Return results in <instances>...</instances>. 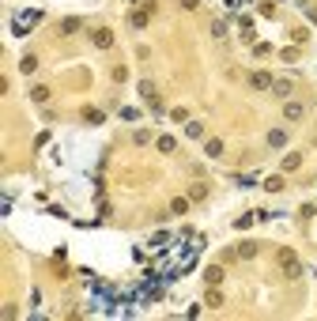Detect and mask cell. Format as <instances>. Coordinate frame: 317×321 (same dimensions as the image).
Instances as JSON below:
<instances>
[{"label":"cell","instance_id":"6da1fadb","mask_svg":"<svg viewBox=\"0 0 317 321\" xmlns=\"http://www.w3.org/2000/svg\"><path fill=\"white\" fill-rule=\"evenodd\" d=\"M42 8H30V12H23V15H15V23H12V30L15 34H19V38H23V34H30V30L38 27V23H42Z\"/></svg>","mask_w":317,"mask_h":321},{"label":"cell","instance_id":"7a4b0ae2","mask_svg":"<svg viewBox=\"0 0 317 321\" xmlns=\"http://www.w3.org/2000/svg\"><path fill=\"white\" fill-rule=\"evenodd\" d=\"M279 264L287 268L291 276H298V272H302V264H298V253H295V249H279Z\"/></svg>","mask_w":317,"mask_h":321},{"label":"cell","instance_id":"3957f363","mask_svg":"<svg viewBox=\"0 0 317 321\" xmlns=\"http://www.w3.org/2000/svg\"><path fill=\"white\" fill-rule=\"evenodd\" d=\"M151 12H155V4H144V8H136V12L129 15V23H132L136 30H144V27H147V19H151Z\"/></svg>","mask_w":317,"mask_h":321},{"label":"cell","instance_id":"277c9868","mask_svg":"<svg viewBox=\"0 0 317 321\" xmlns=\"http://www.w3.org/2000/svg\"><path fill=\"white\" fill-rule=\"evenodd\" d=\"M140 99H147V102H151V110H162V102H158V95H155V83H151V80H140Z\"/></svg>","mask_w":317,"mask_h":321},{"label":"cell","instance_id":"5b68a950","mask_svg":"<svg viewBox=\"0 0 317 321\" xmlns=\"http://www.w3.org/2000/svg\"><path fill=\"white\" fill-rule=\"evenodd\" d=\"M91 42L99 45V49H110V45H114V30H110V27H99V30H91Z\"/></svg>","mask_w":317,"mask_h":321},{"label":"cell","instance_id":"8992f818","mask_svg":"<svg viewBox=\"0 0 317 321\" xmlns=\"http://www.w3.org/2000/svg\"><path fill=\"white\" fill-rule=\"evenodd\" d=\"M283 117H287V121H302V117H306V106L287 99V102H283Z\"/></svg>","mask_w":317,"mask_h":321},{"label":"cell","instance_id":"52a82bcc","mask_svg":"<svg viewBox=\"0 0 317 321\" xmlns=\"http://www.w3.org/2000/svg\"><path fill=\"white\" fill-rule=\"evenodd\" d=\"M204 283H208V287H219V283H223V264H212V268H204Z\"/></svg>","mask_w":317,"mask_h":321},{"label":"cell","instance_id":"ba28073f","mask_svg":"<svg viewBox=\"0 0 317 321\" xmlns=\"http://www.w3.org/2000/svg\"><path fill=\"white\" fill-rule=\"evenodd\" d=\"M249 83H253L257 91H268V87H272V76H268L264 68H260V72H253V76H249Z\"/></svg>","mask_w":317,"mask_h":321},{"label":"cell","instance_id":"9c48e42d","mask_svg":"<svg viewBox=\"0 0 317 321\" xmlns=\"http://www.w3.org/2000/svg\"><path fill=\"white\" fill-rule=\"evenodd\" d=\"M234 253H238L242 261H253V257H257V242H238V249H234Z\"/></svg>","mask_w":317,"mask_h":321},{"label":"cell","instance_id":"30bf717a","mask_svg":"<svg viewBox=\"0 0 317 321\" xmlns=\"http://www.w3.org/2000/svg\"><path fill=\"white\" fill-rule=\"evenodd\" d=\"M79 27H83V19H79V15H68V19L60 23V34H76Z\"/></svg>","mask_w":317,"mask_h":321},{"label":"cell","instance_id":"8fae6325","mask_svg":"<svg viewBox=\"0 0 317 321\" xmlns=\"http://www.w3.org/2000/svg\"><path fill=\"white\" fill-rule=\"evenodd\" d=\"M268 147H287V132L272 129V132H268Z\"/></svg>","mask_w":317,"mask_h":321},{"label":"cell","instance_id":"7c38bea8","mask_svg":"<svg viewBox=\"0 0 317 321\" xmlns=\"http://www.w3.org/2000/svg\"><path fill=\"white\" fill-rule=\"evenodd\" d=\"M155 147L162 151V155H174V147H178V140H174V136H158V140H155Z\"/></svg>","mask_w":317,"mask_h":321},{"label":"cell","instance_id":"4fadbf2b","mask_svg":"<svg viewBox=\"0 0 317 321\" xmlns=\"http://www.w3.org/2000/svg\"><path fill=\"white\" fill-rule=\"evenodd\" d=\"M272 91L279 95V99H291V91H295V87H291V80H272Z\"/></svg>","mask_w":317,"mask_h":321},{"label":"cell","instance_id":"5bb4252c","mask_svg":"<svg viewBox=\"0 0 317 321\" xmlns=\"http://www.w3.org/2000/svg\"><path fill=\"white\" fill-rule=\"evenodd\" d=\"M204 155H208V159H219V155H223V140H208V144H204Z\"/></svg>","mask_w":317,"mask_h":321},{"label":"cell","instance_id":"9a60e30c","mask_svg":"<svg viewBox=\"0 0 317 321\" xmlns=\"http://www.w3.org/2000/svg\"><path fill=\"white\" fill-rule=\"evenodd\" d=\"M34 68H38V57H34V53H27V57H23V60H19V72H34Z\"/></svg>","mask_w":317,"mask_h":321},{"label":"cell","instance_id":"2e32d148","mask_svg":"<svg viewBox=\"0 0 317 321\" xmlns=\"http://www.w3.org/2000/svg\"><path fill=\"white\" fill-rule=\"evenodd\" d=\"M185 136H189V140H200V136H204V125H200V121H189V125H185Z\"/></svg>","mask_w":317,"mask_h":321},{"label":"cell","instance_id":"e0dca14e","mask_svg":"<svg viewBox=\"0 0 317 321\" xmlns=\"http://www.w3.org/2000/svg\"><path fill=\"white\" fill-rule=\"evenodd\" d=\"M83 121H91V125H106V114H102V110H83Z\"/></svg>","mask_w":317,"mask_h":321},{"label":"cell","instance_id":"ac0fdd59","mask_svg":"<svg viewBox=\"0 0 317 321\" xmlns=\"http://www.w3.org/2000/svg\"><path fill=\"white\" fill-rule=\"evenodd\" d=\"M204 197H208V185H200V181L189 185V201H204Z\"/></svg>","mask_w":317,"mask_h":321},{"label":"cell","instance_id":"d6986e66","mask_svg":"<svg viewBox=\"0 0 317 321\" xmlns=\"http://www.w3.org/2000/svg\"><path fill=\"white\" fill-rule=\"evenodd\" d=\"M170 212H174V216H185V212H189V197H178V201L170 204Z\"/></svg>","mask_w":317,"mask_h":321},{"label":"cell","instance_id":"ffe728a7","mask_svg":"<svg viewBox=\"0 0 317 321\" xmlns=\"http://www.w3.org/2000/svg\"><path fill=\"white\" fill-rule=\"evenodd\" d=\"M298 162H302V155L291 151V155H283V170H298Z\"/></svg>","mask_w":317,"mask_h":321},{"label":"cell","instance_id":"44dd1931","mask_svg":"<svg viewBox=\"0 0 317 321\" xmlns=\"http://www.w3.org/2000/svg\"><path fill=\"white\" fill-rule=\"evenodd\" d=\"M253 219H257V212H249V216H238V219H234V227H238V231H245V227H253Z\"/></svg>","mask_w":317,"mask_h":321},{"label":"cell","instance_id":"7402d4cb","mask_svg":"<svg viewBox=\"0 0 317 321\" xmlns=\"http://www.w3.org/2000/svg\"><path fill=\"white\" fill-rule=\"evenodd\" d=\"M264 189H268V193H279V189H283V178H279V174H272L268 181H264Z\"/></svg>","mask_w":317,"mask_h":321},{"label":"cell","instance_id":"603a6c76","mask_svg":"<svg viewBox=\"0 0 317 321\" xmlns=\"http://www.w3.org/2000/svg\"><path fill=\"white\" fill-rule=\"evenodd\" d=\"M30 99H34V102L42 106V102H45V99H49V87H34V91H30Z\"/></svg>","mask_w":317,"mask_h":321},{"label":"cell","instance_id":"cb8c5ba5","mask_svg":"<svg viewBox=\"0 0 317 321\" xmlns=\"http://www.w3.org/2000/svg\"><path fill=\"white\" fill-rule=\"evenodd\" d=\"M204 302H208V306H223V295H219L216 287H212V291H208V299H204Z\"/></svg>","mask_w":317,"mask_h":321},{"label":"cell","instance_id":"d4e9b609","mask_svg":"<svg viewBox=\"0 0 317 321\" xmlns=\"http://www.w3.org/2000/svg\"><path fill=\"white\" fill-rule=\"evenodd\" d=\"M212 34H216V38H227V23H223V19H216V23H212Z\"/></svg>","mask_w":317,"mask_h":321},{"label":"cell","instance_id":"484cf974","mask_svg":"<svg viewBox=\"0 0 317 321\" xmlns=\"http://www.w3.org/2000/svg\"><path fill=\"white\" fill-rule=\"evenodd\" d=\"M132 140H136V144H147V140H151V132H147V129H136V132H132Z\"/></svg>","mask_w":317,"mask_h":321},{"label":"cell","instance_id":"4316f807","mask_svg":"<svg viewBox=\"0 0 317 321\" xmlns=\"http://www.w3.org/2000/svg\"><path fill=\"white\" fill-rule=\"evenodd\" d=\"M298 216H302V219H314L317 208H314V204H302V208H298Z\"/></svg>","mask_w":317,"mask_h":321},{"label":"cell","instance_id":"83f0119b","mask_svg":"<svg viewBox=\"0 0 317 321\" xmlns=\"http://www.w3.org/2000/svg\"><path fill=\"white\" fill-rule=\"evenodd\" d=\"M257 8H260V15H268V19H272V15H276V8H272V4H268V0H260Z\"/></svg>","mask_w":317,"mask_h":321},{"label":"cell","instance_id":"f1b7e54d","mask_svg":"<svg viewBox=\"0 0 317 321\" xmlns=\"http://www.w3.org/2000/svg\"><path fill=\"white\" fill-rule=\"evenodd\" d=\"M181 8H185V12H197V8H200V0H181Z\"/></svg>","mask_w":317,"mask_h":321},{"label":"cell","instance_id":"f546056e","mask_svg":"<svg viewBox=\"0 0 317 321\" xmlns=\"http://www.w3.org/2000/svg\"><path fill=\"white\" fill-rule=\"evenodd\" d=\"M227 8H231V12H238V8H242V0H227Z\"/></svg>","mask_w":317,"mask_h":321}]
</instances>
